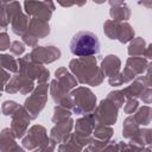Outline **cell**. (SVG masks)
I'll use <instances>...</instances> for the list:
<instances>
[{"instance_id": "cell-1", "label": "cell", "mask_w": 152, "mask_h": 152, "mask_svg": "<svg viewBox=\"0 0 152 152\" xmlns=\"http://www.w3.org/2000/svg\"><path fill=\"white\" fill-rule=\"evenodd\" d=\"M70 51L75 56L86 57L99 53L100 42L95 33L90 31L77 32L70 42Z\"/></svg>"}]
</instances>
